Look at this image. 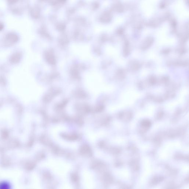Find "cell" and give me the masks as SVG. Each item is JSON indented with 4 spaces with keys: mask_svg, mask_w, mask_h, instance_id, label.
I'll return each instance as SVG.
<instances>
[{
    "mask_svg": "<svg viewBox=\"0 0 189 189\" xmlns=\"http://www.w3.org/2000/svg\"><path fill=\"white\" fill-rule=\"evenodd\" d=\"M142 125L145 127H150L151 125V123L150 121H148V120H145L142 122Z\"/></svg>",
    "mask_w": 189,
    "mask_h": 189,
    "instance_id": "6da1fadb",
    "label": "cell"
},
{
    "mask_svg": "<svg viewBox=\"0 0 189 189\" xmlns=\"http://www.w3.org/2000/svg\"><path fill=\"white\" fill-rule=\"evenodd\" d=\"M8 2L11 4H13L17 3L19 0H7Z\"/></svg>",
    "mask_w": 189,
    "mask_h": 189,
    "instance_id": "7a4b0ae2",
    "label": "cell"
},
{
    "mask_svg": "<svg viewBox=\"0 0 189 189\" xmlns=\"http://www.w3.org/2000/svg\"><path fill=\"white\" fill-rule=\"evenodd\" d=\"M3 28H4V25H3L2 23H0V31L2 30Z\"/></svg>",
    "mask_w": 189,
    "mask_h": 189,
    "instance_id": "3957f363",
    "label": "cell"
}]
</instances>
